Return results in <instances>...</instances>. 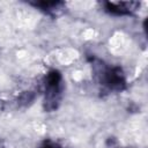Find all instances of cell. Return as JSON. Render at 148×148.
I'll return each mask as SVG.
<instances>
[{"label": "cell", "mask_w": 148, "mask_h": 148, "mask_svg": "<svg viewBox=\"0 0 148 148\" xmlns=\"http://www.w3.org/2000/svg\"><path fill=\"white\" fill-rule=\"evenodd\" d=\"M105 82L110 88H113V89H120L125 83L124 77L121 75V72L118 68H113L106 73Z\"/></svg>", "instance_id": "obj_1"}, {"label": "cell", "mask_w": 148, "mask_h": 148, "mask_svg": "<svg viewBox=\"0 0 148 148\" xmlns=\"http://www.w3.org/2000/svg\"><path fill=\"white\" fill-rule=\"evenodd\" d=\"M60 80H61V76H60L59 72H57V71H51V72L47 74V77H46L47 87L54 91V90L58 88V86H59V83H60Z\"/></svg>", "instance_id": "obj_2"}, {"label": "cell", "mask_w": 148, "mask_h": 148, "mask_svg": "<svg viewBox=\"0 0 148 148\" xmlns=\"http://www.w3.org/2000/svg\"><path fill=\"white\" fill-rule=\"evenodd\" d=\"M123 3H112V2H106V10L116 14V15H124V14H128V8L127 7H123Z\"/></svg>", "instance_id": "obj_3"}, {"label": "cell", "mask_w": 148, "mask_h": 148, "mask_svg": "<svg viewBox=\"0 0 148 148\" xmlns=\"http://www.w3.org/2000/svg\"><path fill=\"white\" fill-rule=\"evenodd\" d=\"M40 148H56L53 145H50V143H45L44 146H42Z\"/></svg>", "instance_id": "obj_4"}]
</instances>
